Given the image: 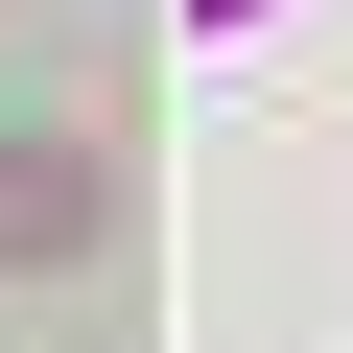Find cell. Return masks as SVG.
Masks as SVG:
<instances>
[{
	"instance_id": "6da1fadb",
	"label": "cell",
	"mask_w": 353,
	"mask_h": 353,
	"mask_svg": "<svg viewBox=\"0 0 353 353\" xmlns=\"http://www.w3.org/2000/svg\"><path fill=\"white\" fill-rule=\"evenodd\" d=\"M94 212H118V165H94L71 118H24V141H0V259H94Z\"/></svg>"
},
{
	"instance_id": "7a4b0ae2",
	"label": "cell",
	"mask_w": 353,
	"mask_h": 353,
	"mask_svg": "<svg viewBox=\"0 0 353 353\" xmlns=\"http://www.w3.org/2000/svg\"><path fill=\"white\" fill-rule=\"evenodd\" d=\"M189 24H283V0H189Z\"/></svg>"
}]
</instances>
